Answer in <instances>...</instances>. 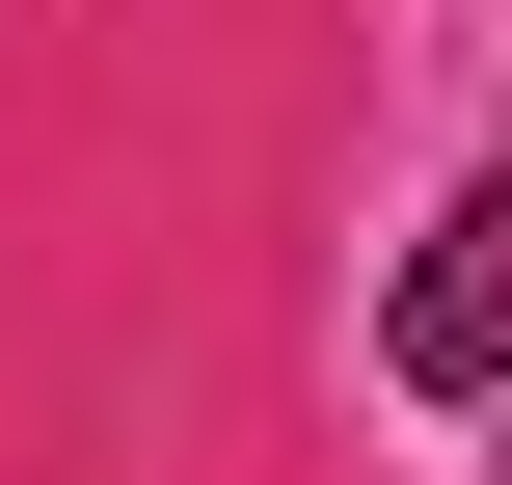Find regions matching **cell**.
<instances>
[{
  "label": "cell",
  "instance_id": "cell-1",
  "mask_svg": "<svg viewBox=\"0 0 512 485\" xmlns=\"http://www.w3.org/2000/svg\"><path fill=\"white\" fill-rule=\"evenodd\" d=\"M378 351H405L432 405H486V378H512V162H486V189H459V216H432V270L378 297Z\"/></svg>",
  "mask_w": 512,
  "mask_h": 485
}]
</instances>
